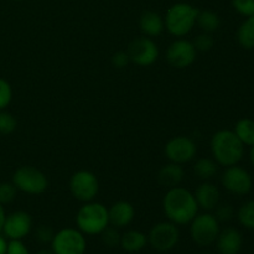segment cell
Segmentation results:
<instances>
[{"label":"cell","mask_w":254,"mask_h":254,"mask_svg":"<svg viewBox=\"0 0 254 254\" xmlns=\"http://www.w3.org/2000/svg\"><path fill=\"white\" fill-rule=\"evenodd\" d=\"M210 146L213 160L225 168L237 165L245 155V145L235 131L228 129L216 131L211 138Z\"/></svg>","instance_id":"obj_2"},{"label":"cell","mask_w":254,"mask_h":254,"mask_svg":"<svg viewBox=\"0 0 254 254\" xmlns=\"http://www.w3.org/2000/svg\"><path fill=\"white\" fill-rule=\"evenodd\" d=\"M198 205L193 192L181 186L166 191L163 198V211L168 221L176 226L190 225L198 213Z\"/></svg>","instance_id":"obj_1"},{"label":"cell","mask_w":254,"mask_h":254,"mask_svg":"<svg viewBox=\"0 0 254 254\" xmlns=\"http://www.w3.org/2000/svg\"><path fill=\"white\" fill-rule=\"evenodd\" d=\"M238 44L246 50L254 49V16L246 17L237 30Z\"/></svg>","instance_id":"obj_22"},{"label":"cell","mask_w":254,"mask_h":254,"mask_svg":"<svg viewBox=\"0 0 254 254\" xmlns=\"http://www.w3.org/2000/svg\"><path fill=\"white\" fill-rule=\"evenodd\" d=\"M213 211H215V216L218 222H227L232 220L233 213H235L233 207L228 203H218V206Z\"/></svg>","instance_id":"obj_32"},{"label":"cell","mask_w":254,"mask_h":254,"mask_svg":"<svg viewBox=\"0 0 254 254\" xmlns=\"http://www.w3.org/2000/svg\"><path fill=\"white\" fill-rule=\"evenodd\" d=\"M12 101V88L6 79L0 77V111L9 107Z\"/></svg>","instance_id":"obj_29"},{"label":"cell","mask_w":254,"mask_h":254,"mask_svg":"<svg viewBox=\"0 0 254 254\" xmlns=\"http://www.w3.org/2000/svg\"><path fill=\"white\" fill-rule=\"evenodd\" d=\"M200 10L189 2H176L171 5L164 16L165 29L175 37H184L192 31L197 21Z\"/></svg>","instance_id":"obj_3"},{"label":"cell","mask_w":254,"mask_h":254,"mask_svg":"<svg viewBox=\"0 0 254 254\" xmlns=\"http://www.w3.org/2000/svg\"><path fill=\"white\" fill-rule=\"evenodd\" d=\"M32 230V218L25 211H15L5 217L2 231L9 240H22Z\"/></svg>","instance_id":"obj_14"},{"label":"cell","mask_w":254,"mask_h":254,"mask_svg":"<svg viewBox=\"0 0 254 254\" xmlns=\"http://www.w3.org/2000/svg\"><path fill=\"white\" fill-rule=\"evenodd\" d=\"M216 246L220 254H238L243 245V237L237 228L227 227L220 231Z\"/></svg>","instance_id":"obj_17"},{"label":"cell","mask_w":254,"mask_h":254,"mask_svg":"<svg viewBox=\"0 0 254 254\" xmlns=\"http://www.w3.org/2000/svg\"><path fill=\"white\" fill-rule=\"evenodd\" d=\"M238 222L248 230H254V200L247 201L237 212Z\"/></svg>","instance_id":"obj_25"},{"label":"cell","mask_w":254,"mask_h":254,"mask_svg":"<svg viewBox=\"0 0 254 254\" xmlns=\"http://www.w3.org/2000/svg\"><path fill=\"white\" fill-rule=\"evenodd\" d=\"M193 196L196 198L198 208L211 212L218 206L221 201V193L217 186L210 181H203L196 188Z\"/></svg>","instance_id":"obj_15"},{"label":"cell","mask_w":254,"mask_h":254,"mask_svg":"<svg viewBox=\"0 0 254 254\" xmlns=\"http://www.w3.org/2000/svg\"><path fill=\"white\" fill-rule=\"evenodd\" d=\"M51 251L54 254H84L87 241L78 228H62L54 235L51 241Z\"/></svg>","instance_id":"obj_7"},{"label":"cell","mask_w":254,"mask_h":254,"mask_svg":"<svg viewBox=\"0 0 254 254\" xmlns=\"http://www.w3.org/2000/svg\"><path fill=\"white\" fill-rule=\"evenodd\" d=\"M17 189L12 183H0V205L11 203L16 198Z\"/></svg>","instance_id":"obj_27"},{"label":"cell","mask_w":254,"mask_h":254,"mask_svg":"<svg viewBox=\"0 0 254 254\" xmlns=\"http://www.w3.org/2000/svg\"><path fill=\"white\" fill-rule=\"evenodd\" d=\"M180 240V231L170 221L159 222L151 227L148 235V243L158 252H169L176 247Z\"/></svg>","instance_id":"obj_9"},{"label":"cell","mask_w":254,"mask_h":254,"mask_svg":"<svg viewBox=\"0 0 254 254\" xmlns=\"http://www.w3.org/2000/svg\"><path fill=\"white\" fill-rule=\"evenodd\" d=\"M5 217H6V213H5L4 206L0 205V232H1V231H2V226H4Z\"/></svg>","instance_id":"obj_37"},{"label":"cell","mask_w":254,"mask_h":254,"mask_svg":"<svg viewBox=\"0 0 254 254\" xmlns=\"http://www.w3.org/2000/svg\"><path fill=\"white\" fill-rule=\"evenodd\" d=\"M166 61L171 67L176 69H184L190 67L197 57V50L192 41L180 37L171 42L166 49Z\"/></svg>","instance_id":"obj_11"},{"label":"cell","mask_w":254,"mask_h":254,"mask_svg":"<svg viewBox=\"0 0 254 254\" xmlns=\"http://www.w3.org/2000/svg\"><path fill=\"white\" fill-rule=\"evenodd\" d=\"M6 254H30V252L21 240H10L7 242Z\"/></svg>","instance_id":"obj_34"},{"label":"cell","mask_w":254,"mask_h":254,"mask_svg":"<svg viewBox=\"0 0 254 254\" xmlns=\"http://www.w3.org/2000/svg\"><path fill=\"white\" fill-rule=\"evenodd\" d=\"M76 225L84 236L101 235L109 226L108 208L96 201L83 203L77 211Z\"/></svg>","instance_id":"obj_4"},{"label":"cell","mask_w":254,"mask_h":254,"mask_svg":"<svg viewBox=\"0 0 254 254\" xmlns=\"http://www.w3.org/2000/svg\"><path fill=\"white\" fill-rule=\"evenodd\" d=\"M14 1H22V0H14Z\"/></svg>","instance_id":"obj_41"},{"label":"cell","mask_w":254,"mask_h":254,"mask_svg":"<svg viewBox=\"0 0 254 254\" xmlns=\"http://www.w3.org/2000/svg\"><path fill=\"white\" fill-rule=\"evenodd\" d=\"M101 236H102V241H103V243L107 246V247L114 248L117 247V246L121 245L122 235L118 232V228L113 227V226L109 225L108 227L101 233Z\"/></svg>","instance_id":"obj_28"},{"label":"cell","mask_w":254,"mask_h":254,"mask_svg":"<svg viewBox=\"0 0 254 254\" xmlns=\"http://www.w3.org/2000/svg\"><path fill=\"white\" fill-rule=\"evenodd\" d=\"M193 46L197 50V52H207L210 51L213 47L215 44V40H213L212 34H207V32H202V34L197 35L195 37V40L192 41Z\"/></svg>","instance_id":"obj_30"},{"label":"cell","mask_w":254,"mask_h":254,"mask_svg":"<svg viewBox=\"0 0 254 254\" xmlns=\"http://www.w3.org/2000/svg\"><path fill=\"white\" fill-rule=\"evenodd\" d=\"M7 241L5 236L0 235V254H6Z\"/></svg>","instance_id":"obj_36"},{"label":"cell","mask_w":254,"mask_h":254,"mask_svg":"<svg viewBox=\"0 0 254 254\" xmlns=\"http://www.w3.org/2000/svg\"><path fill=\"white\" fill-rule=\"evenodd\" d=\"M184 176H185V171H184L183 165L169 163L159 170L156 179L161 186L171 189L180 185L181 181L184 180Z\"/></svg>","instance_id":"obj_19"},{"label":"cell","mask_w":254,"mask_h":254,"mask_svg":"<svg viewBox=\"0 0 254 254\" xmlns=\"http://www.w3.org/2000/svg\"><path fill=\"white\" fill-rule=\"evenodd\" d=\"M250 159H251V163H252L253 168H254V145L251 146V153H250Z\"/></svg>","instance_id":"obj_38"},{"label":"cell","mask_w":254,"mask_h":254,"mask_svg":"<svg viewBox=\"0 0 254 254\" xmlns=\"http://www.w3.org/2000/svg\"><path fill=\"white\" fill-rule=\"evenodd\" d=\"M0 165H1V160H0Z\"/></svg>","instance_id":"obj_42"},{"label":"cell","mask_w":254,"mask_h":254,"mask_svg":"<svg viewBox=\"0 0 254 254\" xmlns=\"http://www.w3.org/2000/svg\"><path fill=\"white\" fill-rule=\"evenodd\" d=\"M220 222L211 212L197 213L190 222L191 240L200 247L213 245L220 235Z\"/></svg>","instance_id":"obj_6"},{"label":"cell","mask_w":254,"mask_h":254,"mask_svg":"<svg viewBox=\"0 0 254 254\" xmlns=\"http://www.w3.org/2000/svg\"><path fill=\"white\" fill-rule=\"evenodd\" d=\"M196 24L198 25V27L203 32L213 34V32L220 29L221 19L218 14H216L212 10H202V11H198Z\"/></svg>","instance_id":"obj_24"},{"label":"cell","mask_w":254,"mask_h":254,"mask_svg":"<svg viewBox=\"0 0 254 254\" xmlns=\"http://www.w3.org/2000/svg\"><path fill=\"white\" fill-rule=\"evenodd\" d=\"M197 153V145L191 138L185 135H179L170 139L165 144L164 154L170 163L184 165L195 159Z\"/></svg>","instance_id":"obj_12"},{"label":"cell","mask_w":254,"mask_h":254,"mask_svg":"<svg viewBox=\"0 0 254 254\" xmlns=\"http://www.w3.org/2000/svg\"><path fill=\"white\" fill-rule=\"evenodd\" d=\"M17 121L11 113L4 111H0V134L2 135H9L16 130Z\"/></svg>","instance_id":"obj_26"},{"label":"cell","mask_w":254,"mask_h":254,"mask_svg":"<svg viewBox=\"0 0 254 254\" xmlns=\"http://www.w3.org/2000/svg\"><path fill=\"white\" fill-rule=\"evenodd\" d=\"M218 164L211 158H200L193 164V173L202 181H208L216 176Z\"/></svg>","instance_id":"obj_21"},{"label":"cell","mask_w":254,"mask_h":254,"mask_svg":"<svg viewBox=\"0 0 254 254\" xmlns=\"http://www.w3.org/2000/svg\"><path fill=\"white\" fill-rule=\"evenodd\" d=\"M12 184L17 191L27 195H41L49 188L47 176L40 169L31 165H22L12 174Z\"/></svg>","instance_id":"obj_5"},{"label":"cell","mask_w":254,"mask_h":254,"mask_svg":"<svg viewBox=\"0 0 254 254\" xmlns=\"http://www.w3.org/2000/svg\"><path fill=\"white\" fill-rule=\"evenodd\" d=\"M35 254H54V252H52V251H49V250H41Z\"/></svg>","instance_id":"obj_39"},{"label":"cell","mask_w":254,"mask_h":254,"mask_svg":"<svg viewBox=\"0 0 254 254\" xmlns=\"http://www.w3.org/2000/svg\"><path fill=\"white\" fill-rule=\"evenodd\" d=\"M232 6L242 16H254V0H232Z\"/></svg>","instance_id":"obj_31"},{"label":"cell","mask_w":254,"mask_h":254,"mask_svg":"<svg viewBox=\"0 0 254 254\" xmlns=\"http://www.w3.org/2000/svg\"><path fill=\"white\" fill-rule=\"evenodd\" d=\"M222 186L232 195L243 196L251 192L253 188V179L246 169L232 165L226 168L221 176Z\"/></svg>","instance_id":"obj_13"},{"label":"cell","mask_w":254,"mask_h":254,"mask_svg":"<svg viewBox=\"0 0 254 254\" xmlns=\"http://www.w3.org/2000/svg\"><path fill=\"white\" fill-rule=\"evenodd\" d=\"M109 225L116 228H124L133 222L135 208L128 201H117L108 208Z\"/></svg>","instance_id":"obj_16"},{"label":"cell","mask_w":254,"mask_h":254,"mask_svg":"<svg viewBox=\"0 0 254 254\" xmlns=\"http://www.w3.org/2000/svg\"><path fill=\"white\" fill-rule=\"evenodd\" d=\"M139 26H140L141 32L144 36L148 37H156L160 36L163 31L165 30V24H164V17L159 12L144 11L139 19Z\"/></svg>","instance_id":"obj_18"},{"label":"cell","mask_w":254,"mask_h":254,"mask_svg":"<svg viewBox=\"0 0 254 254\" xmlns=\"http://www.w3.org/2000/svg\"><path fill=\"white\" fill-rule=\"evenodd\" d=\"M201 254H215V253H211V252H203V253H201Z\"/></svg>","instance_id":"obj_40"},{"label":"cell","mask_w":254,"mask_h":254,"mask_svg":"<svg viewBox=\"0 0 254 254\" xmlns=\"http://www.w3.org/2000/svg\"><path fill=\"white\" fill-rule=\"evenodd\" d=\"M237 138L242 141L243 145H254V121L250 118H242L237 121L233 129Z\"/></svg>","instance_id":"obj_23"},{"label":"cell","mask_w":254,"mask_h":254,"mask_svg":"<svg viewBox=\"0 0 254 254\" xmlns=\"http://www.w3.org/2000/svg\"><path fill=\"white\" fill-rule=\"evenodd\" d=\"M68 185L71 195L79 202H91L98 196L99 180L89 170H78L72 174Z\"/></svg>","instance_id":"obj_8"},{"label":"cell","mask_w":254,"mask_h":254,"mask_svg":"<svg viewBox=\"0 0 254 254\" xmlns=\"http://www.w3.org/2000/svg\"><path fill=\"white\" fill-rule=\"evenodd\" d=\"M54 230H52L50 226L46 225H40L39 227L35 230V238L39 241L42 245H47V243H51L52 238H54Z\"/></svg>","instance_id":"obj_33"},{"label":"cell","mask_w":254,"mask_h":254,"mask_svg":"<svg viewBox=\"0 0 254 254\" xmlns=\"http://www.w3.org/2000/svg\"><path fill=\"white\" fill-rule=\"evenodd\" d=\"M129 62H130V59H129L127 51H118L112 56V64L118 69H122L128 66Z\"/></svg>","instance_id":"obj_35"},{"label":"cell","mask_w":254,"mask_h":254,"mask_svg":"<svg viewBox=\"0 0 254 254\" xmlns=\"http://www.w3.org/2000/svg\"><path fill=\"white\" fill-rule=\"evenodd\" d=\"M127 54L134 64L139 67H149L158 61L159 47L151 37L140 36L129 44Z\"/></svg>","instance_id":"obj_10"},{"label":"cell","mask_w":254,"mask_h":254,"mask_svg":"<svg viewBox=\"0 0 254 254\" xmlns=\"http://www.w3.org/2000/svg\"><path fill=\"white\" fill-rule=\"evenodd\" d=\"M148 245V236L139 230H128L121 236V247L128 253H138Z\"/></svg>","instance_id":"obj_20"}]
</instances>
